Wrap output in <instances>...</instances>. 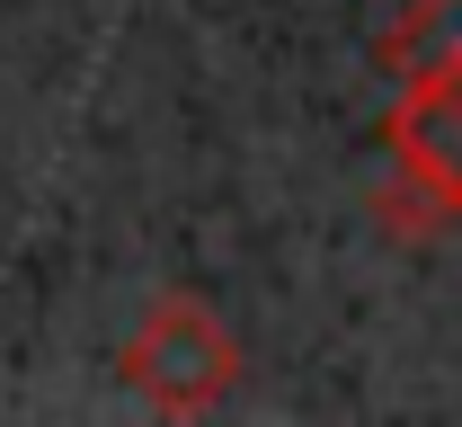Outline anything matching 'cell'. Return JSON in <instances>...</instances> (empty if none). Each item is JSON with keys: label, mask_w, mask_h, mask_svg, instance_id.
I'll list each match as a JSON object with an SVG mask.
<instances>
[{"label": "cell", "mask_w": 462, "mask_h": 427, "mask_svg": "<svg viewBox=\"0 0 462 427\" xmlns=\"http://www.w3.org/2000/svg\"><path fill=\"white\" fill-rule=\"evenodd\" d=\"M374 62L392 80H427V71H462V0H409L401 18L374 36Z\"/></svg>", "instance_id": "obj_3"}, {"label": "cell", "mask_w": 462, "mask_h": 427, "mask_svg": "<svg viewBox=\"0 0 462 427\" xmlns=\"http://www.w3.org/2000/svg\"><path fill=\"white\" fill-rule=\"evenodd\" d=\"M116 374H125V392L143 401V410H161V419H205V410H223L231 392H240V339H231V320L205 294H187V285H161L143 320L125 330V348H116Z\"/></svg>", "instance_id": "obj_1"}, {"label": "cell", "mask_w": 462, "mask_h": 427, "mask_svg": "<svg viewBox=\"0 0 462 427\" xmlns=\"http://www.w3.org/2000/svg\"><path fill=\"white\" fill-rule=\"evenodd\" d=\"M383 152H392V187L383 214L392 232H454L462 223V71H427L401 80V98L383 107Z\"/></svg>", "instance_id": "obj_2"}]
</instances>
